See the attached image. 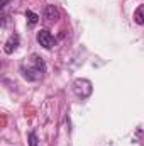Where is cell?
Instances as JSON below:
<instances>
[{
	"instance_id": "6da1fadb",
	"label": "cell",
	"mask_w": 144,
	"mask_h": 146,
	"mask_svg": "<svg viewBox=\"0 0 144 146\" xmlns=\"http://www.w3.org/2000/svg\"><path fill=\"white\" fill-rule=\"evenodd\" d=\"M20 73L27 82H37L46 73V65H44L42 58H39L37 54H32L27 61H24L20 65Z\"/></svg>"
},
{
	"instance_id": "7a4b0ae2",
	"label": "cell",
	"mask_w": 144,
	"mask_h": 146,
	"mask_svg": "<svg viewBox=\"0 0 144 146\" xmlns=\"http://www.w3.org/2000/svg\"><path fill=\"white\" fill-rule=\"evenodd\" d=\"M73 92H75L78 97H81V99L90 97L92 92H93L92 82L87 80V78H78V80H75V82H73Z\"/></svg>"
},
{
	"instance_id": "3957f363",
	"label": "cell",
	"mask_w": 144,
	"mask_h": 146,
	"mask_svg": "<svg viewBox=\"0 0 144 146\" xmlns=\"http://www.w3.org/2000/svg\"><path fill=\"white\" fill-rule=\"evenodd\" d=\"M36 39H37V42H39L44 49H53V48H54V44H56L54 36H53L48 29H41V31H37Z\"/></svg>"
},
{
	"instance_id": "277c9868",
	"label": "cell",
	"mask_w": 144,
	"mask_h": 146,
	"mask_svg": "<svg viewBox=\"0 0 144 146\" xmlns=\"http://www.w3.org/2000/svg\"><path fill=\"white\" fill-rule=\"evenodd\" d=\"M58 19H59V10L54 5H46L44 12H42V21L46 24H54V22H58Z\"/></svg>"
},
{
	"instance_id": "5b68a950",
	"label": "cell",
	"mask_w": 144,
	"mask_h": 146,
	"mask_svg": "<svg viewBox=\"0 0 144 146\" xmlns=\"http://www.w3.org/2000/svg\"><path fill=\"white\" fill-rule=\"evenodd\" d=\"M19 44H20V37L17 36V34H12V36L5 41V44H3V51H5L7 54H12V53L19 48Z\"/></svg>"
},
{
	"instance_id": "8992f818",
	"label": "cell",
	"mask_w": 144,
	"mask_h": 146,
	"mask_svg": "<svg viewBox=\"0 0 144 146\" xmlns=\"http://www.w3.org/2000/svg\"><path fill=\"white\" fill-rule=\"evenodd\" d=\"M134 22L139 24V26H144V5H139L134 12Z\"/></svg>"
},
{
	"instance_id": "52a82bcc",
	"label": "cell",
	"mask_w": 144,
	"mask_h": 146,
	"mask_svg": "<svg viewBox=\"0 0 144 146\" xmlns=\"http://www.w3.org/2000/svg\"><path fill=\"white\" fill-rule=\"evenodd\" d=\"M26 19L29 21V24H31V26H34V24H37V22H39V19H41V17L37 15L36 12H32V10H27V12H26Z\"/></svg>"
},
{
	"instance_id": "ba28073f",
	"label": "cell",
	"mask_w": 144,
	"mask_h": 146,
	"mask_svg": "<svg viewBox=\"0 0 144 146\" xmlns=\"http://www.w3.org/2000/svg\"><path fill=\"white\" fill-rule=\"evenodd\" d=\"M27 141H29V146H41V145H39V138H37L36 133H29Z\"/></svg>"
},
{
	"instance_id": "9c48e42d",
	"label": "cell",
	"mask_w": 144,
	"mask_h": 146,
	"mask_svg": "<svg viewBox=\"0 0 144 146\" xmlns=\"http://www.w3.org/2000/svg\"><path fill=\"white\" fill-rule=\"evenodd\" d=\"M9 2H10V0H2V5H0V7H2V10H5V7H7V3H9Z\"/></svg>"
}]
</instances>
